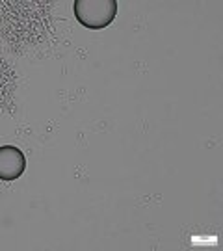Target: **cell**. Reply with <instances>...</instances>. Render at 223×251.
I'll return each instance as SVG.
<instances>
[{"instance_id":"6da1fadb","label":"cell","mask_w":223,"mask_h":251,"mask_svg":"<svg viewBox=\"0 0 223 251\" xmlns=\"http://www.w3.org/2000/svg\"><path fill=\"white\" fill-rule=\"evenodd\" d=\"M117 0H74V19L84 28L100 30L114 23L117 15Z\"/></svg>"},{"instance_id":"7a4b0ae2","label":"cell","mask_w":223,"mask_h":251,"mask_svg":"<svg viewBox=\"0 0 223 251\" xmlns=\"http://www.w3.org/2000/svg\"><path fill=\"white\" fill-rule=\"evenodd\" d=\"M26 170V156L15 145L0 147V180H17Z\"/></svg>"}]
</instances>
